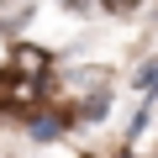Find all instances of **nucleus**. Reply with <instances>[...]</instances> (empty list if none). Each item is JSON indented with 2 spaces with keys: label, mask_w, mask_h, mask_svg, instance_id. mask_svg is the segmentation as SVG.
Listing matches in <instances>:
<instances>
[]
</instances>
